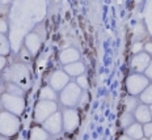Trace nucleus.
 Returning a JSON list of instances; mask_svg holds the SVG:
<instances>
[{"mask_svg":"<svg viewBox=\"0 0 152 140\" xmlns=\"http://www.w3.org/2000/svg\"><path fill=\"white\" fill-rule=\"evenodd\" d=\"M8 79L11 82H15L23 89H28L30 87V72L28 71L26 66L21 63L11 67V69L8 71Z\"/></svg>","mask_w":152,"mask_h":140,"instance_id":"nucleus-1","label":"nucleus"},{"mask_svg":"<svg viewBox=\"0 0 152 140\" xmlns=\"http://www.w3.org/2000/svg\"><path fill=\"white\" fill-rule=\"evenodd\" d=\"M20 128V120L15 114L9 111L0 113V133L4 136H12Z\"/></svg>","mask_w":152,"mask_h":140,"instance_id":"nucleus-2","label":"nucleus"},{"mask_svg":"<svg viewBox=\"0 0 152 140\" xmlns=\"http://www.w3.org/2000/svg\"><path fill=\"white\" fill-rule=\"evenodd\" d=\"M81 97V90L80 87L75 82H68L64 88L62 89V94H61V101L64 106H75L79 102Z\"/></svg>","mask_w":152,"mask_h":140,"instance_id":"nucleus-3","label":"nucleus"},{"mask_svg":"<svg viewBox=\"0 0 152 140\" xmlns=\"http://www.w3.org/2000/svg\"><path fill=\"white\" fill-rule=\"evenodd\" d=\"M150 85L148 79L140 74H135L129 76L127 81H126V88H127L129 93L131 96H137V94L142 93L145 88Z\"/></svg>","mask_w":152,"mask_h":140,"instance_id":"nucleus-4","label":"nucleus"},{"mask_svg":"<svg viewBox=\"0 0 152 140\" xmlns=\"http://www.w3.org/2000/svg\"><path fill=\"white\" fill-rule=\"evenodd\" d=\"M1 102L4 105L5 109H7L9 113L15 114V115H20L24 111V107H25V102H24L23 97L13 96V94H9V93L3 94Z\"/></svg>","mask_w":152,"mask_h":140,"instance_id":"nucleus-5","label":"nucleus"},{"mask_svg":"<svg viewBox=\"0 0 152 140\" xmlns=\"http://www.w3.org/2000/svg\"><path fill=\"white\" fill-rule=\"evenodd\" d=\"M56 111V104L54 101H39L34 109V119L37 122H45L50 115Z\"/></svg>","mask_w":152,"mask_h":140,"instance_id":"nucleus-6","label":"nucleus"},{"mask_svg":"<svg viewBox=\"0 0 152 140\" xmlns=\"http://www.w3.org/2000/svg\"><path fill=\"white\" fill-rule=\"evenodd\" d=\"M43 128L46 130L49 133H53V135H56L62 131L63 128V118L61 113H54L53 115H50L45 122H43Z\"/></svg>","mask_w":152,"mask_h":140,"instance_id":"nucleus-7","label":"nucleus"},{"mask_svg":"<svg viewBox=\"0 0 152 140\" xmlns=\"http://www.w3.org/2000/svg\"><path fill=\"white\" fill-rule=\"evenodd\" d=\"M151 63V58L150 54L147 52H138L132 56L131 59V69L137 74H140V72H144L145 68L150 66Z\"/></svg>","mask_w":152,"mask_h":140,"instance_id":"nucleus-8","label":"nucleus"},{"mask_svg":"<svg viewBox=\"0 0 152 140\" xmlns=\"http://www.w3.org/2000/svg\"><path fill=\"white\" fill-rule=\"evenodd\" d=\"M63 128L67 132H72L77 128L79 123H80V118H79V114L75 110H66L63 111Z\"/></svg>","mask_w":152,"mask_h":140,"instance_id":"nucleus-9","label":"nucleus"},{"mask_svg":"<svg viewBox=\"0 0 152 140\" xmlns=\"http://www.w3.org/2000/svg\"><path fill=\"white\" fill-rule=\"evenodd\" d=\"M69 82V76L64 71H55L50 79V85L54 90H62Z\"/></svg>","mask_w":152,"mask_h":140,"instance_id":"nucleus-10","label":"nucleus"},{"mask_svg":"<svg viewBox=\"0 0 152 140\" xmlns=\"http://www.w3.org/2000/svg\"><path fill=\"white\" fill-rule=\"evenodd\" d=\"M134 118L138 120L139 123H148L151 122V113L150 107L147 105H138V107L134 110Z\"/></svg>","mask_w":152,"mask_h":140,"instance_id":"nucleus-11","label":"nucleus"},{"mask_svg":"<svg viewBox=\"0 0 152 140\" xmlns=\"http://www.w3.org/2000/svg\"><path fill=\"white\" fill-rule=\"evenodd\" d=\"M79 58H80V54H79L77 50L75 49H66L63 50L61 52V56H59V59H61V62L63 64H69V63H74V62H77Z\"/></svg>","mask_w":152,"mask_h":140,"instance_id":"nucleus-12","label":"nucleus"},{"mask_svg":"<svg viewBox=\"0 0 152 140\" xmlns=\"http://www.w3.org/2000/svg\"><path fill=\"white\" fill-rule=\"evenodd\" d=\"M25 44H26V49L29 50L30 54H37L41 47V38L36 33H30L25 39Z\"/></svg>","mask_w":152,"mask_h":140,"instance_id":"nucleus-13","label":"nucleus"},{"mask_svg":"<svg viewBox=\"0 0 152 140\" xmlns=\"http://www.w3.org/2000/svg\"><path fill=\"white\" fill-rule=\"evenodd\" d=\"M85 71V67L81 62H74L64 66V72L68 76H80Z\"/></svg>","mask_w":152,"mask_h":140,"instance_id":"nucleus-14","label":"nucleus"},{"mask_svg":"<svg viewBox=\"0 0 152 140\" xmlns=\"http://www.w3.org/2000/svg\"><path fill=\"white\" fill-rule=\"evenodd\" d=\"M126 135L135 139V140H140L144 136L143 127L140 126V123H132V125H130L127 127V130H126Z\"/></svg>","mask_w":152,"mask_h":140,"instance_id":"nucleus-15","label":"nucleus"},{"mask_svg":"<svg viewBox=\"0 0 152 140\" xmlns=\"http://www.w3.org/2000/svg\"><path fill=\"white\" fill-rule=\"evenodd\" d=\"M49 133L42 127H34L30 131V140H47Z\"/></svg>","mask_w":152,"mask_h":140,"instance_id":"nucleus-16","label":"nucleus"},{"mask_svg":"<svg viewBox=\"0 0 152 140\" xmlns=\"http://www.w3.org/2000/svg\"><path fill=\"white\" fill-rule=\"evenodd\" d=\"M39 98H41V101H54L56 98L55 90L51 87L42 88L39 92Z\"/></svg>","mask_w":152,"mask_h":140,"instance_id":"nucleus-17","label":"nucleus"},{"mask_svg":"<svg viewBox=\"0 0 152 140\" xmlns=\"http://www.w3.org/2000/svg\"><path fill=\"white\" fill-rule=\"evenodd\" d=\"M7 93L13 94V96L23 97L24 89L21 88V87H18L17 84H15V82H8V85H7Z\"/></svg>","mask_w":152,"mask_h":140,"instance_id":"nucleus-18","label":"nucleus"},{"mask_svg":"<svg viewBox=\"0 0 152 140\" xmlns=\"http://www.w3.org/2000/svg\"><path fill=\"white\" fill-rule=\"evenodd\" d=\"M140 100L145 105H152V85H148L140 93Z\"/></svg>","mask_w":152,"mask_h":140,"instance_id":"nucleus-19","label":"nucleus"},{"mask_svg":"<svg viewBox=\"0 0 152 140\" xmlns=\"http://www.w3.org/2000/svg\"><path fill=\"white\" fill-rule=\"evenodd\" d=\"M9 52V43L8 39L0 33V56H5Z\"/></svg>","mask_w":152,"mask_h":140,"instance_id":"nucleus-20","label":"nucleus"},{"mask_svg":"<svg viewBox=\"0 0 152 140\" xmlns=\"http://www.w3.org/2000/svg\"><path fill=\"white\" fill-rule=\"evenodd\" d=\"M134 123V117L131 115L130 113H125L121 118V126L122 127H129L130 125Z\"/></svg>","mask_w":152,"mask_h":140,"instance_id":"nucleus-21","label":"nucleus"},{"mask_svg":"<svg viewBox=\"0 0 152 140\" xmlns=\"http://www.w3.org/2000/svg\"><path fill=\"white\" fill-rule=\"evenodd\" d=\"M138 107V102L135 98H127L126 100V113H132Z\"/></svg>","mask_w":152,"mask_h":140,"instance_id":"nucleus-22","label":"nucleus"},{"mask_svg":"<svg viewBox=\"0 0 152 140\" xmlns=\"http://www.w3.org/2000/svg\"><path fill=\"white\" fill-rule=\"evenodd\" d=\"M30 55H31V54L29 52V50H28V49H23V51H21V54H20L21 60L25 62V63H29L30 62V59H31Z\"/></svg>","mask_w":152,"mask_h":140,"instance_id":"nucleus-23","label":"nucleus"},{"mask_svg":"<svg viewBox=\"0 0 152 140\" xmlns=\"http://www.w3.org/2000/svg\"><path fill=\"white\" fill-rule=\"evenodd\" d=\"M76 84H77L80 88H87V87H88V80H87V77H85V76H83V75L77 76Z\"/></svg>","mask_w":152,"mask_h":140,"instance_id":"nucleus-24","label":"nucleus"},{"mask_svg":"<svg viewBox=\"0 0 152 140\" xmlns=\"http://www.w3.org/2000/svg\"><path fill=\"white\" fill-rule=\"evenodd\" d=\"M143 133L145 138H150L152 135V122H148V123H144V127H143Z\"/></svg>","mask_w":152,"mask_h":140,"instance_id":"nucleus-25","label":"nucleus"},{"mask_svg":"<svg viewBox=\"0 0 152 140\" xmlns=\"http://www.w3.org/2000/svg\"><path fill=\"white\" fill-rule=\"evenodd\" d=\"M145 77L147 79H150V80H152V62L150 63V66L145 68Z\"/></svg>","mask_w":152,"mask_h":140,"instance_id":"nucleus-26","label":"nucleus"},{"mask_svg":"<svg viewBox=\"0 0 152 140\" xmlns=\"http://www.w3.org/2000/svg\"><path fill=\"white\" fill-rule=\"evenodd\" d=\"M142 49H143V44H142L140 42L135 43L134 46H132V51H134L135 54H138V52H142Z\"/></svg>","mask_w":152,"mask_h":140,"instance_id":"nucleus-27","label":"nucleus"},{"mask_svg":"<svg viewBox=\"0 0 152 140\" xmlns=\"http://www.w3.org/2000/svg\"><path fill=\"white\" fill-rule=\"evenodd\" d=\"M5 31H7V22L0 17V33L3 34V33H5Z\"/></svg>","mask_w":152,"mask_h":140,"instance_id":"nucleus-28","label":"nucleus"},{"mask_svg":"<svg viewBox=\"0 0 152 140\" xmlns=\"http://www.w3.org/2000/svg\"><path fill=\"white\" fill-rule=\"evenodd\" d=\"M144 50L147 51V54H152V42H148V43H145V46H144Z\"/></svg>","mask_w":152,"mask_h":140,"instance_id":"nucleus-29","label":"nucleus"},{"mask_svg":"<svg viewBox=\"0 0 152 140\" xmlns=\"http://www.w3.org/2000/svg\"><path fill=\"white\" fill-rule=\"evenodd\" d=\"M4 66H5V58L4 56H0V71L4 68Z\"/></svg>","mask_w":152,"mask_h":140,"instance_id":"nucleus-30","label":"nucleus"},{"mask_svg":"<svg viewBox=\"0 0 152 140\" xmlns=\"http://www.w3.org/2000/svg\"><path fill=\"white\" fill-rule=\"evenodd\" d=\"M81 96H83V100H81L80 101V105H81V106H84V105L85 104H87V101H88V96H87V94H83V93H81Z\"/></svg>","mask_w":152,"mask_h":140,"instance_id":"nucleus-31","label":"nucleus"},{"mask_svg":"<svg viewBox=\"0 0 152 140\" xmlns=\"http://www.w3.org/2000/svg\"><path fill=\"white\" fill-rule=\"evenodd\" d=\"M118 140H135V139L130 138V136H127V135H122V136H121V138H119Z\"/></svg>","mask_w":152,"mask_h":140,"instance_id":"nucleus-32","label":"nucleus"},{"mask_svg":"<svg viewBox=\"0 0 152 140\" xmlns=\"http://www.w3.org/2000/svg\"><path fill=\"white\" fill-rule=\"evenodd\" d=\"M9 1H11V0H0V3H1V4H8Z\"/></svg>","mask_w":152,"mask_h":140,"instance_id":"nucleus-33","label":"nucleus"},{"mask_svg":"<svg viewBox=\"0 0 152 140\" xmlns=\"http://www.w3.org/2000/svg\"><path fill=\"white\" fill-rule=\"evenodd\" d=\"M150 113H151V118H152V105H150Z\"/></svg>","mask_w":152,"mask_h":140,"instance_id":"nucleus-34","label":"nucleus"},{"mask_svg":"<svg viewBox=\"0 0 152 140\" xmlns=\"http://www.w3.org/2000/svg\"><path fill=\"white\" fill-rule=\"evenodd\" d=\"M140 140H150V138H145V136H143V138H142Z\"/></svg>","mask_w":152,"mask_h":140,"instance_id":"nucleus-35","label":"nucleus"},{"mask_svg":"<svg viewBox=\"0 0 152 140\" xmlns=\"http://www.w3.org/2000/svg\"><path fill=\"white\" fill-rule=\"evenodd\" d=\"M150 140H152V135H151V136H150Z\"/></svg>","mask_w":152,"mask_h":140,"instance_id":"nucleus-36","label":"nucleus"}]
</instances>
